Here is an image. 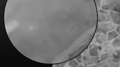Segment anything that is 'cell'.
Segmentation results:
<instances>
[{
	"mask_svg": "<svg viewBox=\"0 0 120 67\" xmlns=\"http://www.w3.org/2000/svg\"><path fill=\"white\" fill-rule=\"evenodd\" d=\"M120 0H103L102 9L105 10H110L118 3Z\"/></svg>",
	"mask_w": 120,
	"mask_h": 67,
	"instance_id": "cell-1",
	"label": "cell"
},
{
	"mask_svg": "<svg viewBox=\"0 0 120 67\" xmlns=\"http://www.w3.org/2000/svg\"><path fill=\"white\" fill-rule=\"evenodd\" d=\"M114 47L112 43H109L102 44L98 48L101 51L107 52L115 50Z\"/></svg>",
	"mask_w": 120,
	"mask_h": 67,
	"instance_id": "cell-2",
	"label": "cell"
},
{
	"mask_svg": "<svg viewBox=\"0 0 120 67\" xmlns=\"http://www.w3.org/2000/svg\"><path fill=\"white\" fill-rule=\"evenodd\" d=\"M107 34L105 33H99L95 35L96 41L99 44L105 42L106 40Z\"/></svg>",
	"mask_w": 120,
	"mask_h": 67,
	"instance_id": "cell-3",
	"label": "cell"
},
{
	"mask_svg": "<svg viewBox=\"0 0 120 67\" xmlns=\"http://www.w3.org/2000/svg\"><path fill=\"white\" fill-rule=\"evenodd\" d=\"M114 27L110 23H102L99 27V29L103 32H106L112 30Z\"/></svg>",
	"mask_w": 120,
	"mask_h": 67,
	"instance_id": "cell-4",
	"label": "cell"
},
{
	"mask_svg": "<svg viewBox=\"0 0 120 67\" xmlns=\"http://www.w3.org/2000/svg\"><path fill=\"white\" fill-rule=\"evenodd\" d=\"M90 54L91 56H97L98 55V48L96 45L92 44L90 46Z\"/></svg>",
	"mask_w": 120,
	"mask_h": 67,
	"instance_id": "cell-5",
	"label": "cell"
},
{
	"mask_svg": "<svg viewBox=\"0 0 120 67\" xmlns=\"http://www.w3.org/2000/svg\"><path fill=\"white\" fill-rule=\"evenodd\" d=\"M113 21L114 23L120 25V14L114 13L112 12H110Z\"/></svg>",
	"mask_w": 120,
	"mask_h": 67,
	"instance_id": "cell-6",
	"label": "cell"
},
{
	"mask_svg": "<svg viewBox=\"0 0 120 67\" xmlns=\"http://www.w3.org/2000/svg\"><path fill=\"white\" fill-rule=\"evenodd\" d=\"M108 66L109 67H119V60L111 59L108 60L107 61Z\"/></svg>",
	"mask_w": 120,
	"mask_h": 67,
	"instance_id": "cell-7",
	"label": "cell"
},
{
	"mask_svg": "<svg viewBox=\"0 0 120 67\" xmlns=\"http://www.w3.org/2000/svg\"><path fill=\"white\" fill-rule=\"evenodd\" d=\"M109 19L107 15L103 14H99L97 16L98 22H105L109 21Z\"/></svg>",
	"mask_w": 120,
	"mask_h": 67,
	"instance_id": "cell-8",
	"label": "cell"
},
{
	"mask_svg": "<svg viewBox=\"0 0 120 67\" xmlns=\"http://www.w3.org/2000/svg\"><path fill=\"white\" fill-rule=\"evenodd\" d=\"M112 57V54L110 53H107L102 54L100 59V62L109 59L111 58Z\"/></svg>",
	"mask_w": 120,
	"mask_h": 67,
	"instance_id": "cell-9",
	"label": "cell"
},
{
	"mask_svg": "<svg viewBox=\"0 0 120 67\" xmlns=\"http://www.w3.org/2000/svg\"><path fill=\"white\" fill-rule=\"evenodd\" d=\"M118 36L117 34L114 31L109 32L108 35V41L111 40Z\"/></svg>",
	"mask_w": 120,
	"mask_h": 67,
	"instance_id": "cell-10",
	"label": "cell"
},
{
	"mask_svg": "<svg viewBox=\"0 0 120 67\" xmlns=\"http://www.w3.org/2000/svg\"><path fill=\"white\" fill-rule=\"evenodd\" d=\"M82 58L85 65H86L91 64L90 60L89 59V57L87 55L83 56Z\"/></svg>",
	"mask_w": 120,
	"mask_h": 67,
	"instance_id": "cell-11",
	"label": "cell"
},
{
	"mask_svg": "<svg viewBox=\"0 0 120 67\" xmlns=\"http://www.w3.org/2000/svg\"><path fill=\"white\" fill-rule=\"evenodd\" d=\"M90 60L91 63L97 64L100 62L99 58L97 56L91 57Z\"/></svg>",
	"mask_w": 120,
	"mask_h": 67,
	"instance_id": "cell-12",
	"label": "cell"
},
{
	"mask_svg": "<svg viewBox=\"0 0 120 67\" xmlns=\"http://www.w3.org/2000/svg\"><path fill=\"white\" fill-rule=\"evenodd\" d=\"M111 10L120 13V2L115 5Z\"/></svg>",
	"mask_w": 120,
	"mask_h": 67,
	"instance_id": "cell-13",
	"label": "cell"
},
{
	"mask_svg": "<svg viewBox=\"0 0 120 67\" xmlns=\"http://www.w3.org/2000/svg\"><path fill=\"white\" fill-rule=\"evenodd\" d=\"M112 44L115 47H120V38H118L115 39Z\"/></svg>",
	"mask_w": 120,
	"mask_h": 67,
	"instance_id": "cell-14",
	"label": "cell"
},
{
	"mask_svg": "<svg viewBox=\"0 0 120 67\" xmlns=\"http://www.w3.org/2000/svg\"><path fill=\"white\" fill-rule=\"evenodd\" d=\"M68 64L71 67H76L77 66L78 64L73 59L70 61Z\"/></svg>",
	"mask_w": 120,
	"mask_h": 67,
	"instance_id": "cell-15",
	"label": "cell"
},
{
	"mask_svg": "<svg viewBox=\"0 0 120 67\" xmlns=\"http://www.w3.org/2000/svg\"><path fill=\"white\" fill-rule=\"evenodd\" d=\"M114 58L117 59L120 58V50H116L113 54Z\"/></svg>",
	"mask_w": 120,
	"mask_h": 67,
	"instance_id": "cell-16",
	"label": "cell"
},
{
	"mask_svg": "<svg viewBox=\"0 0 120 67\" xmlns=\"http://www.w3.org/2000/svg\"><path fill=\"white\" fill-rule=\"evenodd\" d=\"M108 66L105 63H103L102 64H97L94 67H107Z\"/></svg>",
	"mask_w": 120,
	"mask_h": 67,
	"instance_id": "cell-17",
	"label": "cell"
},
{
	"mask_svg": "<svg viewBox=\"0 0 120 67\" xmlns=\"http://www.w3.org/2000/svg\"><path fill=\"white\" fill-rule=\"evenodd\" d=\"M81 54H79L75 58L76 60L79 62H81Z\"/></svg>",
	"mask_w": 120,
	"mask_h": 67,
	"instance_id": "cell-18",
	"label": "cell"
},
{
	"mask_svg": "<svg viewBox=\"0 0 120 67\" xmlns=\"http://www.w3.org/2000/svg\"><path fill=\"white\" fill-rule=\"evenodd\" d=\"M96 5L98 7L100 6V0H94Z\"/></svg>",
	"mask_w": 120,
	"mask_h": 67,
	"instance_id": "cell-19",
	"label": "cell"
},
{
	"mask_svg": "<svg viewBox=\"0 0 120 67\" xmlns=\"http://www.w3.org/2000/svg\"><path fill=\"white\" fill-rule=\"evenodd\" d=\"M99 12L103 14H108L107 12L103 10H99Z\"/></svg>",
	"mask_w": 120,
	"mask_h": 67,
	"instance_id": "cell-20",
	"label": "cell"
},
{
	"mask_svg": "<svg viewBox=\"0 0 120 67\" xmlns=\"http://www.w3.org/2000/svg\"><path fill=\"white\" fill-rule=\"evenodd\" d=\"M116 31L120 34V26H118L116 30Z\"/></svg>",
	"mask_w": 120,
	"mask_h": 67,
	"instance_id": "cell-21",
	"label": "cell"
},
{
	"mask_svg": "<svg viewBox=\"0 0 120 67\" xmlns=\"http://www.w3.org/2000/svg\"><path fill=\"white\" fill-rule=\"evenodd\" d=\"M65 63H61L59 64H57L58 65V66H61L64 65V64H64Z\"/></svg>",
	"mask_w": 120,
	"mask_h": 67,
	"instance_id": "cell-22",
	"label": "cell"
},
{
	"mask_svg": "<svg viewBox=\"0 0 120 67\" xmlns=\"http://www.w3.org/2000/svg\"><path fill=\"white\" fill-rule=\"evenodd\" d=\"M99 31V28H98V27H97V28L96 29V32H98Z\"/></svg>",
	"mask_w": 120,
	"mask_h": 67,
	"instance_id": "cell-23",
	"label": "cell"
},
{
	"mask_svg": "<svg viewBox=\"0 0 120 67\" xmlns=\"http://www.w3.org/2000/svg\"><path fill=\"white\" fill-rule=\"evenodd\" d=\"M84 66H83L82 65H80L79 66V67H83Z\"/></svg>",
	"mask_w": 120,
	"mask_h": 67,
	"instance_id": "cell-24",
	"label": "cell"
},
{
	"mask_svg": "<svg viewBox=\"0 0 120 67\" xmlns=\"http://www.w3.org/2000/svg\"></svg>",
	"mask_w": 120,
	"mask_h": 67,
	"instance_id": "cell-25",
	"label": "cell"
}]
</instances>
